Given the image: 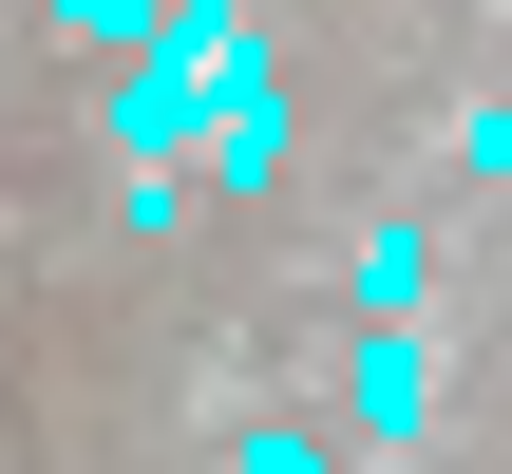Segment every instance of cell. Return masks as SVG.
<instances>
[{"label": "cell", "instance_id": "cell-1", "mask_svg": "<svg viewBox=\"0 0 512 474\" xmlns=\"http://www.w3.org/2000/svg\"><path fill=\"white\" fill-rule=\"evenodd\" d=\"M190 133H209V76L133 38V76H114V152H133V171H190Z\"/></svg>", "mask_w": 512, "mask_h": 474}, {"label": "cell", "instance_id": "cell-2", "mask_svg": "<svg viewBox=\"0 0 512 474\" xmlns=\"http://www.w3.org/2000/svg\"><path fill=\"white\" fill-rule=\"evenodd\" d=\"M266 171H285V76L247 57V76L209 95V133H190V190H266Z\"/></svg>", "mask_w": 512, "mask_h": 474}, {"label": "cell", "instance_id": "cell-3", "mask_svg": "<svg viewBox=\"0 0 512 474\" xmlns=\"http://www.w3.org/2000/svg\"><path fill=\"white\" fill-rule=\"evenodd\" d=\"M418 418H437V342L380 323V342H361V437H418Z\"/></svg>", "mask_w": 512, "mask_h": 474}, {"label": "cell", "instance_id": "cell-4", "mask_svg": "<svg viewBox=\"0 0 512 474\" xmlns=\"http://www.w3.org/2000/svg\"><path fill=\"white\" fill-rule=\"evenodd\" d=\"M152 57H190V76H209V95H228V76H247V57H266V38H247V0H171V19H152Z\"/></svg>", "mask_w": 512, "mask_h": 474}, {"label": "cell", "instance_id": "cell-5", "mask_svg": "<svg viewBox=\"0 0 512 474\" xmlns=\"http://www.w3.org/2000/svg\"><path fill=\"white\" fill-rule=\"evenodd\" d=\"M418 285H437V247H418V209H380V228H361V304H380V323H399V304H418Z\"/></svg>", "mask_w": 512, "mask_h": 474}, {"label": "cell", "instance_id": "cell-6", "mask_svg": "<svg viewBox=\"0 0 512 474\" xmlns=\"http://www.w3.org/2000/svg\"><path fill=\"white\" fill-rule=\"evenodd\" d=\"M152 19H171V0H57V38H95V57H133Z\"/></svg>", "mask_w": 512, "mask_h": 474}, {"label": "cell", "instance_id": "cell-7", "mask_svg": "<svg viewBox=\"0 0 512 474\" xmlns=\"http://www.w3.org/2000/svg\"><path fill=\"white\" fill-rule=\"evenodd\" d=\"M228 474H323V437H304V418H266V437H228Z\"/></svg>", "mask_w": 512, "mask_h": 474}, {"label": "cell", "instance_id": "cell-8", "mask_svg": "<svg viewBox=\"0 0 512 474\" xmlns=\"http://www.w3.org/2000/svg\"><path fill=\"white\" fill-rule=\"evenodd\" d=\"M0 114H19V95H0Z\"/></svg>", "mask_w": 512, "mask_h": 474}]
</instances>
